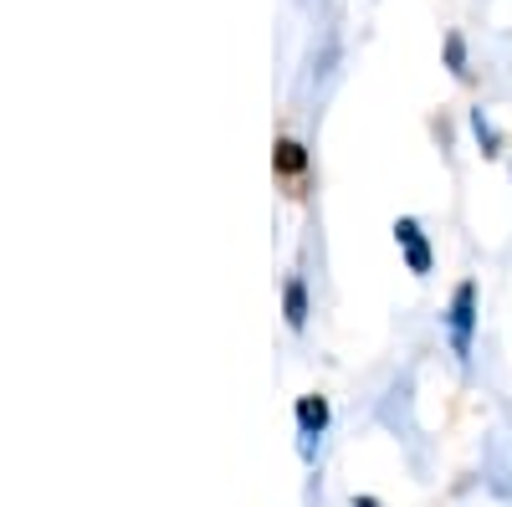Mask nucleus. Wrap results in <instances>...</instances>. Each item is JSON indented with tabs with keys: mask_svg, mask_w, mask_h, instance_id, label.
Listing matches in <instances>:
<instances>
[{
	"mask_svg": "<svg viewBox=\"0 0 512 507\" xmlns=\"http://www.w3.org/2000/svg\"><path fill=\"white\" fill-rule=\"evenodd\" d=\"M477 318H482V308H477V282L466 277V282H456L451 303H446V338H451V354H456L461 364L472 359V344H477Z\"/></svg>",
	"mask_w": 512,
	"mask_h": 507,
	"instance_id": "f257e3e1",
	"label": "nucleus"
},
{
	"mask_svg": "<svg viewBox=\"0 0 512 507\" xmlns=\"http://www.w3.org/2000/svg\"><path fill=\"white\" fill-rule=\"evenodd\" d=\"M395 246L405 251L410 277H431L436 251H431V241H425V231H420V221H415V216H400V221H395Z\"/></svg>",
	"mask_w": 512,
	"mask_h": 507,
	"instance_id": "f03ea898",
	"label": "nucleus"
},
{
	"mask_svg": "<svg viewBox=\"0 0 512 507\" xmlns=\"http://www.w3.org/2000/svg\"><path fill=\"white\" fill-rule=\"evenodd\" d=\"M297 431H303V451H313V436L328 431V400L323 395H303V400H297Z\"/></svg>",
	"mask_w": 512,
	"mask_h": 507,
	"instance_id": "7ed1b4c3",
	"label": "nucleus"
},
{
	"mask_svg": "<svg viewBox=\"0 0 512 507\" xmlns=\"http://www.w3.org/2000/svg\"><path fill=\"white\" fill-rule=\"evenodd\" d=\"M308 282L303 277H287V287H282V318H287V328L292 333H303L308 328Z\"/></svg>",
	"mask_w": 512,
	"mask_h": 507,
	"instance_id": "20e7f679",
	"label": "nucleus"
},
{
	"mask_svg": "<svg viewBox=\"0 0 512 507\" xmlns=\"http://www.w3.org/2000/svg\"><path fill=\"white\" fill-rule=\"evenodd\" d=\"M272 169L282 180H297L308 169V149L297 144V139H277V149H272Z\"/></svg>",
	"mask_w": 512,
	"mask_h": 507,
	"instance_id": "39448f33",
	"label": "nucleus"
},
{
	"mask_svg": "<svg viewBox=\"0 0 512 507\" xmlns=\"http://www.w3.org/2000/svg\"><path fill=\"white\" fill-rule=\"evenodd\" d=\"M472 134H477V144H482V154H487V159H497V154H502V134L492 129L487 108H472Z\"/></svg>",
	"mask_w": 512,
	"mask_h": 507,
	"instance_id": "423d86ee",
	"label": "nucleus"
},
{
	"mask_svg": "<svg viewBox=\"0 0 512 507\" xmlns=\"http://www.w3.org/2000/svg\"><path fill=\"white\" fill-rule=\"evenodd\" d=\"M446 67H451V77H472V62H466V36L461 31H446Z\"/></svg>",
	"mask_w": 512,
	"mask_h": 507,
	"instance_id": "0eeeda50",
	"label": "nucleus"
},
{
	"mask_svg": "<svg viewBox=\"0 0 512 507\" xmlns=\"http://www.w3.org/2000/svg\"><path fill=\"white\" fill-rule=\"evenodd\" d=\"M354 507H384V502H374V497H354Z\"/></svg>",
	"mask_w": 512,
	"mask_h": 507,
	"instance_id": "6e6552de",
	"label": "nucleus"
}]
</instances>
